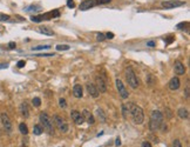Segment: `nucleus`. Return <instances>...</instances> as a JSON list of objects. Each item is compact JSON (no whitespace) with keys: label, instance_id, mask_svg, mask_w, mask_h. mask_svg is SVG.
Here are the masks:
<instances>
[{"label":"nucleus","instance_id":"1","mask_svg":"<svg viewBox=\"0 0 190 147\" xmlns=\"http://www.w3.org/2000/svg\"><path fill=\"white\" fill-rule=\"evenodd\" d=\"M129 115L132 117V120L135 125H142L143 121H144V113H143V109L135 105L134 102H130V113Z\"/></svg>","mask_w":190,"mask_h":147},{"label":"nucleus","instance_id":"2","mask_svg":"<svg viewBox=\"0 0 190 147\" xmlns=\"http://www.w3.org/2000/svg\"><path fill=\"white\" fill-rule=\"evenodd\" d=\"M163 114L160 111H153L150 114V121H149V128L151 132L158 131L163 124Z\"/></svg>","mask_w":190,"mask_h":147},{"label":"nucleus","instance_id":"3","mask_svg":"<svg viewBox=\"0 0 190 147\" xmlns=\"http://www.w3.org/2000/svg\"><path fill=\"white\" fill-rule=\"evenodd\" d=\"M39 120H40V125L41 127L48 133V134H53L54 133V122L52 120V118H50L47 113L42 112L39 117Z\"/></svg>","mask_w":190,"mask_h":147},{"label":"nucleus","instance_id":"4","mask_svg":"<svg viewBox=\"0 0 190 147\" xmlns=\"http://www.w3.org/2000/svg\"><path fill=\"white\" fill-rule=\"evenodd\" d=\"M126 80L128 82V85L132 88H137L138 86V79L135 74V72L132 67H127L126 68Z\"/></svg>","mask_w":190,"mask_h":147},{"label":"nucleus","instance_id":"5","mask_svg":"<svg viewBox=\"0 0 190 147\" xmlns=\"http://www.w3.org/2000/svg\"><path fill=\"white\" fill-rule=\"evenodd\" d=\"M53 122L55 124V126L58 127V129H59L60 132H62V133H67V132H68V125H67V122L63 120L61 117L55 115Z\"/></svg>","mask_w":190,"mask_h":147},{"label":"nucleus","instance_id":"6","mask_svg":"<svg viewBox=\"0 0 190 147\" xmlns=\"http://www.w3.org/2000/svg\"><path fill=\"white\" fill-rule=\"evenodd\" d=\"M1 122H3V126L4 129L7 132V134H11L13 132V126H12V121L9 119V117L6 113H1Z\"/></svg>","mask_w":190,"mask_h":147},{"label":"nucleus","instance_id":"7","mask_svg":"<svg viewBox=\"0 0 190 147\" xmlns=\"http://www.w3.org/2000/svg\"><path fill=\"white\" fill-rule=\"evenodd\" d=\"M115 84H116V88H117V91H119L120 96L122 98V99H127V98L129 96V93H128V91H127L126 86L123 85V82H122L120 79H116Z\"/></svg>","mask_w":190,"mask_h":147},{"label":"nucleus","instance_id":"8","mask_svg":"<svg viewBox=\"0 0 190 147\" xmlns=\"http://www.w3.org/2000/svg\"><path fill=\"white\" fill-rule=\"evenodd\" d=\"M95 81H96L95 86H96L97 91L101 92V93H105L107 91V81H106V79L103 77H101V76H97Z\"/></svg>","mask_w":190,"mask_h":147},{"label":"nucleus","instance_id":"9","mask_svg":"<svg viewBox=\"0 0 190 147\" xmlns=\"http://www.w3.org/2000/svg\"><path fill=\"white\" fill-rule=\"evenodd\" d=\"M70 118H72V120H73L77 125H82L83 122H85L82 114H81L79 111H75V109L70 112Z\"/></svg>","mask_w":190,"mask_h":147},{"label":"nucleus","instance_id":"10","mask_svg":"<svg viewBox=\"0 0 190 147\" xmlns=\"http://www.w3.org/2000/svg\"><path fill=\"white\" fill-rule=\"evenodd\" d=\"M86 88H87V92H88V94H89L92 98H99V94H100V92L97 91V88H96V86L94 84H92V82H88L87 85H86Z\"/></svg>","mask_w":190,"mask_h":147},{"label":"nucleus","instance_id":"11","mask_svg":"<svg viewBox=\"0 0 190 147\" xmlns=\"http://www.w3.org/2000/svg\"><path fill=\"white\" fill-rule=\"evenodd\" d=\"M81 114L83 117V120L87 122V124H89V125H94L95 124V118L89 111H88V109H83V112Z\"/></svg>","mask_w":190,"mask_h":147},{"label":"nucleus","instance_id":"12","mask_svg":"<svg viewBox=\"0 0 190 147\" xmlns=\"http://www.w3.org/2000/svg\"><path fill=\"white\" fill-rule=\"evenodd\" d=\"M174 69H175V73L177 76H182L185 73V67L184 65L181 63L180 60H176L175 61V64H174Z\"/></svg>","mask_w":190,"mask_h":147},{"label":"nucleus","instance_id":"13","mask_svg":"<svg viewBox=\"0 0 190 147\" xmlns=\"http://www.w3.org/2000/svg\"><path fill=\"white\" fill-rule=\"evenodd\" d=\"M96 0H85V1H82L80 4V9L81 11H87V9H89L94 6H96Z\"/></svg>","mask_w":190,"mask_h":147},{"label":"nucleus","instance_id":"14","mask_svg":"<svg viewBox=\"0 0 190 147\" xmlns=\"http://www.w3.org/2000/svg\"><path fill=\"white\" fill-rule=\"evenodd\" d=\"M180 85H181L180 79L177 78V77H174V78L170 79V81L168 84V87H169L170 91H177V90L180 88Z\"/></svg>","mask_w":190,"mask_h":147},{"label":"nucleus","instance_id":"15","mask_svg":"<svg viewBox=\"0 0 190 147\" xmlns=\"http://www.w3.org/2000/svg\"><path fill=\"white\" fill-rule=\"evenodd\" d=\"M183 5H184L183 1H164V3H162V7H164V8H175V7H180Z\"/></svg>","mask_w":190,"mask_h":147},{"label":"nucleus","instance_id":"16","mask_svg":"<svg viewBox=\"0 0 190 147\" xmlns=\"http://www.w3.org/2000/svg\"><path fill=\"white\" fill-rule=\"evenodd\" d=\"M20 113L23 118H28L30 117V107H28V104L25 101L20 105Z\"/></svg>","mask_w":190,"mask_h":147},{"label":"nucleus","instance_id":"17","mask_svg":"<svg viewBox=\"0 0 190 147\" xmlns=\"http://www.w3.org/2000/svg\"><path fill=\"white\" fill-rule=\"evenodd\" d=\"M121 112H122V117L123 119H128L129 113H130V102L128 104H123L121 107Z\"/></svg>","mask_w":190,"mask_h":147},{"label":"nucleus","instance_id":"18","mask_svg":"<svg viewBox=\"0 0 190 147\" xmlns=\"http://www.w3.org/2000/svg\"><path fill=\"white\" fill-rule=\"evenodd\" d=\"M73 94L75 98H82L83 95V90H82V86L79 84H77L75 86L73 87Z\"/></svg>","mask_w":190,"mask_h":147},{"label":"nucleus","instance_id":"19","mask_svg":"<svg viewBox=\"0 0 190 147\" xmlns=\"http://www.w3.org/2000/svg\"><path fill=\"white\" fill-rule=\"evenodd\" d=\"M177 115H179L180 119L184 120V119H188V117H189V112H188V109H187V108L181 107V108H179V111H177Z\"/></svg>","mask_w":190,"mask_h":147},{"label":"nucleus","instance_id":"20","mask_svg":"<svg viewBox=\"0 0 190 147\" xmlns=\"http://www.w3.org/2000/svg\"><path fill=\"white\" fill-rule=\"evenodd\" d=\"M96 115H97L100 122H103V124H105L106 120H107V117H106V114H105V112H103V109L97 108V109H96Z\"/></svg>","mask_w":190,"mask_h":147},{"label":"nucleus","instance_id":"21","mask_svg":"<svg viewBox=\"0 0 190 147\" xmlns=\"http://www.w3.org/2000/svg\"><path fill=\"white\" fill-rule=\"evenodd\" d=\"M39 31L42 33V34H46V35H53L54 34V32L50 30V28H48V27H45V26H41L40 28H39Z\"/></svg>","mask_w":190,"mask_h":147},{"label":"nucleus","instance_id":"22","mask_svg":"<svg viewBox=\"0 0 190 147\" xmlns=\"http://www.w3.org/2000/svg\"><path fill=\"white\" fill-rule=\"evenodd\" d=\"M19 131L21 134H23V136H27L28 134V127L23 124V122H21V124L19 125Z\"/></svg>","mask_w":190,"mask_h":147},{"label":"nucleus","instance_id":"23","mask_svg":"<svg viewBox=\"0 0 190 147\" xmlns=\"http://www.w3.org/2000/svg\"><path fill=\"white\" fill-rule=\"evenodd\" d=\"M44 132V128L41 127V125H34L33 127V133L35 136H40V134Z\"/></svg>","mask_w":190,"mask_h":147},{"label":"nucleus","instance_id":"24","mask_svg":"<svg viewBox=\"0 0 190 147\" xmlns=\"http://www.w3.org/2000/svg\"><path fill=\"white\" fill-rule=\"evenodd\" d=\"M32 104H33L34 107H40L41 106V99H40V98H38V96H35V98H33Z\"/></svg>","mask_w":190,"mask_h":147},{"label":"nucleus","instance_id":"25","mask_svg":"<svg viewBox=\"0 0 190 147\" xmlns=\"http://www.w3.org/2000/svg\"><path fill=\"white\" fill-rule=\"evenodd\" d=\"M42 20H45V18H44V14H42V16L32 17V21H34V22H40V21H42Z\"/></svg>","mask_w":190,"mask_h":147},{"label":"nucleus","instance_id":"26","mask_svg":"<svg viewBox=\"0 0 190 147\" xmlns=\"http://www.w3.org/2000/svg\"><path fill=\"white\" fill-rule=\"evenodd\" d=\"M56 50L58 51H67V50H69V46L68 45H58Z\"/></svg>","mask_w":190,"mask_h":147},{"label":"nucleus","instance_id":"27","mask_svg":"<svg viewBox=\"0 0 190 147\" xmlns=\"http://www.w3.org/2000/svg\"><path fill=\"white\" fill-rule=\"evenodd\" d=\"M59 105H60V107L63 108V109L67 107V102H66V100L63 99V98H60V99H59Z\"/></svg>","mask_w":190,"mask_h":147},{"label":"nucleus","instance_id":"28","mask_svg":"<svg viewBox=\"0 0 190 147\" xmlns=\"http://www.w3.org/2000/svg\"><path fill=\"white\" fill-rule=\"evenodd\" d=\"M96 39H97V41H103V40L106 39V35H105L103 33H99V34L96 35Z\"/></svg>","mask_w":190,"mask_h":147},{"label":"nucleus","instance_id":"29","mask_svg":"<svg viewBox=\"0 0 190 147\" xmlns=\"http://www.w3.org/2000/svg\"><path fill=\"white\" fill-rule=\"evenodd\" d=\"M49 46H38V47H33V51H40V50H48Z\"/></svg>","mask_w":190,"mask_h":147},{"label":"nucleus","instance_id":"30","mask_svg":"<svg viewBox=\"0 0 190 147\" xmlns=\"http://www.w3.org/2000/svg\"><path fill=\"white\" fill-rule=\"evenodd\" d=\"M173 147H182V145H181V141H180L179 139L174 140V142H173Z\"/></svg>","mask_w":190,"mask_h":147},{"label":"nucleus","instance_id":"31","mask_svg":"<svg viewBox=\"0 0 190 147\" xmlns=\"http://www.w3.org/2000/svg\"><path fill=\"white\" fill-rule=\"evenodd\" d=\"M110 1H111V0H96V4L97 5H102V4H108Z\"/></svg>","mask_w":190,"mask_h":147},{"label":"nucleus","instance_id":"32","mask_svg":"<svg viewBox=\"0 0 190 147\" xmlns=\"http://www.w3.org/2000/svg\"><path fill=\"white\" fill-rule=\"evenodd\" d=\"M164 112H167V117H168L169 119H171V118H173V112L170 111V109H169L168 107H167L166 109H164Z\"/></svg>","mask_w":190,"mask_h":147},{"label":"nucleus","instance_id":"33","mask_svg":"<svg viewBox=\"0 0 190 147\" xmlns=\"http://www.w3.org/2000/svg\"><path fill=\"white\" fill-rule=\"evenodd\" d=\"M9 19V16H6V14H0V21H6Z\"/></svg>","mask_w":190,"mask_h":147},{"label":"nucleus","instance_id":"34","mask_svg":"<svg viewBox=\"0 0 190 147\" xmlns=\"http://www.w3.org/2000/svg\"><path fill=\"white\" fill-rule=\"evenodd\" d=\"M189 94H190V88H189V85L185 87V92H184V96H185V99H188L189 98Z\"/></svg>","mask_w":190,"mask_h":147},{"label":"nucleus","instance_id":"35","mask_svg":"<svg viewBox=\"0 0 190 147\" xmlns=\"http://www.w3.org/2000/svg\"><path fill=\"white\" fill-rule=\"evenodd\" d=\"M25 64H26V63H25V60H20V61H18V64H17V66H18L19 68H22V67L25 66Z\"/></svg>","mask_w":190,"mask_h":147},{"label":"nucleus","instance_id":"36","mask_svg":"<svg viewBox=\"0 0 190 147\" xmlns=\"http://www.w3.org/2000/svg\"><path fill=\"white\" fill-rule=\"evenodd\" d=\"M67 6H68L69 8H73V7L75 6V4H74L73 0H67Z\"/></svg>","mask_w":190,"mask_h":147},{"label":"nucleus","instance_id":"37","mask_svg":"<svg viewBox=\"0 0 190 147\" xmlns=\"http://www.w3.org/2000/svg\"><path fill=\"white\" fill-rule=\"evenodd\" d=\"M147 46H148V47H155V46H156V44H155V41L150 40V41H148V42H147Z\"/></svg>","mask_w":190,"mask_h":147},{"label":"nucleus","instance_id":"38","mask_svg":"<svg viewBox=\"0 0 190 147\" xmlns=\"http://www.w3.org/2000/svg\"><path fill=\"white\" fill-rule=\"evenodd\" d=\"M141 147H151V145H150L149 141H143L142 145H141Z\"/></svg>","mask_w":190,"mask_h":147},{"label":"nucleus","instance_id":"39","mask_svg":"<svg viewBox=\"0 0 190 147\" xmlns=\"http://www.w3.org/2000/svg\"><path fill=\"white\" fill-rule=\"evenodd\" d=\"M106 38H108V39H113V38H114V34H113L111 32H108V33L106 34Z\"/></svg>","mask_w":190,"mask_h":147},{"label":"nucleus","instance_id":"40","mask_svg":"<svg viewBox=\"0 0 190 147\" xmlns=\"http://www.w3.org/2000/svg\"><path fill=\"white\" fill-rule=\"evenodd\" d=\"M164 41H166V44H171L173 41H174V38H173V36H169V39H164Z\"/></svg>","mask_w":190,"mask_h":147},{"label":"nucleus","instance_id":"41","mask_svg":"<svg viewBox=\"0 0 190 147\" xmlns=\"http://www.w3.org/2000/svg\"><path fill=\"white\" fill-rule=\"evenodd\" d=\"M8 46H9L11 50H13V48H15V42H9Z\"/></svg>","mask_w":190,"mask_h":147},{"label":"nucleus","instance_id":"42","mask_svg":"<svg viewBox=\"0 0 190 147\" xmlns=\"http://www.w3.org/2000/svg\"><path fill=\"white\" fill-rule=\"evenodd\" d=\"M115 145H116V146H120V145H121V139H120L119 137L116 138V142H115Z\"/></svg>","mask_w":190,"mask_h":147},{"label":"nucleus","instance_id":"43","mask_svg":"<svg viewBox=\"0 0 190 147\" xmlns=\"http://www.w3.org/2000/svg\"><path fill=\"white\" fill-rule=\"evenodd\" d=\"M7 67V64H1V65H0V69H1V68H6Z\"/></svg>","mask_w":190,"mask_h":147}]
</instances>
